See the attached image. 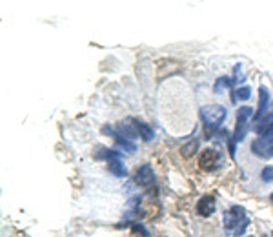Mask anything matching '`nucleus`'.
Wrapping results in <instances>:
<instances>
[{"label":"nucleus","mask_w":273,"mask_h":237,"mask_svg":"<svg viewBox=\"0 0 273 237\" xmlns=\"http://www.w3.org/2000/svg\"><path fill=\"white\" fill-rule=\"evenodd\" d=\"M268 100L269 93L264 86L259 88V108H257V113H255V121H259L260 117H264V111L268 109Z\"/></svg>","instance_id":"obj_11"},{"label":"nucleus","mask_w":273,"mask_h":237,"mask_svg":"<svg viewBox=\"0 0 273 237\" xmlns=\"http://www.w3.org/2000/svg\"><path fill=\"white\" fill-rule=\"evenodd\" d=\"M253 130L259 137L273 135V111H271V113H268V115H264V117H260L259 121H255Z\"/></svg>","instance_id":"obj_5"},{"label":"nucleus","mask_w":273,"mask_h":237,"mask_svg":"<svg viewBox=\"0 0 273 237\" xmlns=\"http://www.w3.org/2000/svg\"><path fill=\"white\" fill-rule=\"evenodd\" d=\"M108 170H109V173H113L115 177H126V168H124V164H122V161H120V153H115L111 159L108 161Z\"/></svg>","instance_id":"obj_8"},{"label":"nucleus","mask_w":273,"mask_h":237,"mask_svg":"<svg viewBox=\"0 0 273 237\" xmlns=\"http://www.w3.org/2000/svg\"><path fill=\"white\" fill-rule=\"evenodd\" d=\"M232 86H233V78L232 77H220V78H217V82H215L213 91H215V93H222L224 90H230Z\"/></svg>","instance_id":"obj_14"},{"label":"nucleus","mask_w":273,"mask_h":237,"mask_svg":"<svg viewBox=\"0 0 273 237\" xmlns=\"http://www.w3.org/2000/svg\"><path fill=\"white\" fill-rule=\"evenodd\" d=\"M239 77H242V64H237L235 69H233V84L239 82Z\"/></svg>","instance_id":"obj_19"},{"label":"nucleus","mask_w":273,"mask_h":237,"mask_svg":"<svg viewBox=\"0 0 273 237\" xmlns=\"http://www.w3.org/2000/svg\"><path fill=\"white\" fill-rule=\"evenodd\" d=\"M228 111L224 106L220 104H211V106H204V108L200 109V118H202V123H204V130L206 133L209 135V132L213 133L222 121L226 118Z\"/></svg>","instance_id":"obj_1"},{"label":"nucleus","mask_w":273,"mask_h":237,"mask_svg":"<svg viewBox=\"0 0 273 237\" xmlns=\"http://www.w3.org/2000/svg\"><path fill=\"white\" fill-rule=\"evenodd\" d=\"M260 179L264 182H273V166H264V170L260 172Z\"/></svg>","instance_id":"obj_16"},{"label":"nucleus","mask_w":273,"mask_h":237,"mask_svg":"<svg viewBox=\"0 0 273 237\" xmlns=\"http://www.w3.org/2000/svg\"><path fill=\"white\" fill-rule=\"evenodd\" d=\"M113 139H115V144H117L118 150H126V151H129V153H133V151H135V144H133L129 139H126V137H120L118 133L113 137Z\"/></svg>","instance_id":"obj_13"},{"label":"nucleus","mask_w":273,"mask_h":237,"mask_svg":"<svg viewBox=\"0 0 273 237\" xmlns=\"http://www.w3.org/2000/svg\"><path fill=\"white\" fill-rule=\"evenodd\" d=\"M269 199H271V205H273V193H271V197H269Z\"/></svg>","instance_id":"obj_22"},{"label":"nucleus","mask_w":273,"mask_h":237,"mask_svg":"<svg viewBox=\"0 0 273 237\" xmlns=\"http://www.w3.org/2000/svg\"><path fill=\"white\" fill-rule=\"evenodd\" d=\"M241 219H246L244 208L242 206H233L232 210H228L226 214H224V228L226 230L237 228L241 224Z\"/></svg>","instance_id":"obj_4"},{"label":"nucleus","mask_w":273,"mask_h":237,"mask_svg":"<svg viewBox=\"0 0 273 237\" xmlns=\"http://www.w3.org/2000/svg\"><path fill=\"white\" fill-rule=\"evenodd\" d=\"M248 223H250V221H248V219H244V221H242V223L239 224V226H237L235 230H233V233H235L237 237L242 235V233H244V230H246V226H248Z\"/></svg>","instance_id":"obj_18"},{"label":"nucleus","mask_w":273,"mask_h":237,"mask_svg":"<svg viewBox=\"0 0 273 237\" xmlns=\"http://www.w3.org/2000/svg\"><path fill=\"white\" fill-rule=\"evenodd\" d=\"M253 115V109L250 106H242V108L237 109V124H235V132H233V141L241 142L244 141L246 132H248V118Z\"/></svg>","instance_id":"obj_2"},{"label":"nucleus","mask_w":273,"mask_h":237,"mask_svg":"<svg viewBox=\"0 0 273 237\" xmlns=\"http://www.w3.org/2000/svg\"><path fill=\"white\" fill-rule=\"evenodd\" d=\"M117 133L120 137H126V139H133L136 135V126H135V121L131 118H127V121H122V123L117 124Z\"/></svg>","instance_id":"obj_10"},{"label":"nucleus","mask_w":273,"mask_h":237,"mask_svg":"<svg viewBox=\"0 0 273 237\" xmlns=\"http://www.w3.org/2000/svg\"><path fill=\"white\" fill-rule=\"evenodd\" d=\"M217 151L215 150H204L202 153H200V157H199V164H200V168L202 170H211V168H215V164H217Z\"/></svg>","instance_id":"obj_9"},{"label":"nucleus","mask_w":273,"mask_h":237,"mask_svg":"<svg viewBox=\"0 0 273 237\" xmlns=\"http://www.w3.org/2000/svg\"><path fill=\"white\" fill-rule=\"evenodd\" d=\"M135 126H136V132H139V135H141L144 141H151V139L155 137L153 128H151L150 124H146L144 121H139V118H136Z\"/></svg>","instance_id":"obj_12"},{"label":"nucleus","mask_w":273,"mask_h":237,"mask_svg":"<svg viewBox=\"0 0 273 237\" xmlns=\"http://www.w3.org/2000/svg\"><path fill=\"white\" fill-rule=\"evenodd\" d=\"M153 181H155V173H153V168H151L150 164H144V166H141V168H139V172L135 173V182L142 188L153 184Z\"/></svg>","instance_id":"obj_6"},{"label":"nucleus","mask_w":273,"mask_h":237,"mask_svg":"<svg viewBox=\"0 0 273 237\" xmlns=\"http://www.w3.org/2000/svg\"><path fill=\"white\" fill-rule=\"evenodd\" d=\"M133 230H135L136 233H141V235H144V237H148L150 233H148V230H146L142 224H133Z\"/></svg>","instance_id":"obj_20"},{"label":"nucleus","mask_w":273,"mask_h":237,"mask_svg":"<svg viewBox=\"0 0 273 237\" xmlns=\"http://www.w3.org/2000/svg\"><path fill=\"white\" fill-rule=\"evenodd\" d=\"M268 157H273V146H271V150H269V155Z\"/></svg>","instance_id":"obj_21"},{"label":"nucleus","mask_w":273,"mask_h":237,"mask_svg":"<svg viewBox=\"0 0 273 237\" xmlns=\"http://www.w3.org/2000/svg\"><path fill=\"white\" fill-rule=\"evenodd\" d=\"M215 212V197L213 195H204L197 203V214L202 217H209Z\"/></svg>","instance_id":"obj_7"},{"label":"nucleus","mask_w":273,"mask_h":237,"mask_svg":"<svg viewBox=\"0 0 273 237\" xmlns=\"http://www.w3.org/2000/svg\"><path fill=\"white\" fill-rule=\"evenodd\" d=\"M197 148H199V142H197V141H191L190 144H186L184 148H182V153L186 155V157H190V155L195 153Z\"/></svg>","instance_id":"obj_17"},{"label":"nucleus","mask_w":273,"mask_h":237,"mask_svg":"<svg viewBox=\"0 0 273 237\" xmlns=\"http://www.w3.org/2000/svg\"><path fill=\"white\" fill-rule=\"evenodd\" d=\"M250 97H251V90L248 86H242L235 91V95H233L232 99H233V102H237V100H248Z\"/></svg>","instance_id":"obj_15"},{"label":"nucleus","mask_w":273,"mask_h":237,"mask_svg":"<svg viewBox=\"0 0 273 237\" xmlns=\"http://www.w3.org/2000/svg\"><path fill=\"white\" fill-rule=\"evenodd\" d=\"M271 146H273V135L257 137V139L251 142V151H253L257 157H268Z\"/></svg>","instance_id":"obj_3"}]
</instances>
